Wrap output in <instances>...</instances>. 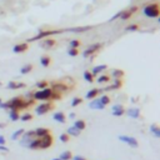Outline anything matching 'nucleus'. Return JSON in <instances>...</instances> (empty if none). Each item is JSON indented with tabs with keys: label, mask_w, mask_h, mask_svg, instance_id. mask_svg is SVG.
<instances>
[{
	"label": "nucleus",
	"mask_w": 160,
	"mask_h": 160,
	"mask_svg": "<svg viewBox=\"0 0 160 160\" xmlns=\"http://www.w3.org/2000/svg\"><path fill=\"white\" fill-rule=\"evenodd\" d=\"M150 133H151L156 139L160 138V128H159L158 124H151V125H150Z\"/></svg>",
	"instance_id": "obj_23"
},
{
	"label": "nucleus",
	"mask_w": 160,
	"mask_h": 160,
	"mask_svg": "<svg viewBox=\"0 0 160 160\" xmlns=\"http://www.w3.org/2000/svg\"><path fill=\"white\" fill-rule=\"evenodd\" d=\"M56 45V40L53 39V38H45L44 40H41L40 43V48L41 49H45V50H49L51 48H54Z\"/></svg>",
	"instance_id": "obj_12"
},
{
	"label": "nucleus",
	"mask_w": 160,
	"mask_h": 160,
	"mask_svg": "<svg viewBox=\"0 0 160 160\" xmlns=\"http://www.w3.org/2000/svg\"><path fill=\"white\" fill-rule=\"evenodd\" d=\"M5 126H6L5 123H0V129H3V128H5Z\"/></svg>",
	"instance_id": "obj_49"
},
{
	"label": "nucleus",
	"mask_w": 160,
	"mask_h": 160,
	"mask_svg": "<svg viewBox=\"0 0 160 160\" xmlns=\"http://www.w3.org/2000/svg\"><path fill=\"white\" fill-rule=\"evenodd\" d=\"M139 30V25L138 24H130L125 28V31H138Z\"/></svg>",
	"instance_id": "obj_40"
},
{
	"label": "nucleus",
	"mask_w": 160,
	"mask_h": 160,
	"mask_svg": "<svg viewBox=\"0 0 160 160\" xmlns=\"http://www.w3.org/2000/svg\"><path fill=\"white\" fill-rule=\"evenodd\" d=\"M28 49H29L28 43H19V44H16V45L13 46V53L20 54V53H25Z\"/></svg>",
	"instance_id": "obj_15"
},
{
	"label": "nucleus",
	"mask_w": 160,
	"mask_h": 160,
	"mask_svg": "<svg viewBox=\"0 0 160 160\" xmlns=\"http://www.w3.org/2000/svg\"><path fill=\"white\" fill-rule=\"evenodd\" d=\"M54 109V105H53V103H50V102H46V103H43V104H40V105H38L37 108H35V114L37 115H45V114H48L50 110H53Z\"/></svg>",
	"instance_id": "obj_5"
},
{
	"label": "nucleus",
	"mask_w": 160,
	"mask_h": 160,
	"mask_svg": "<svg viewBox=\"0 0 160 160\" xmlns=\"http://www.w3.org/2000/svg\"><path fill=\"white\" fill-rule=\"evenodd\" d=\"M40 64H41V67L48 68L50 64H51V56H49V55H43V56L40 58Z\"/></svg>",
	"instance_id": "obj_24"
},
{
	"label": "nucleus",
	"mask_w": 160,
	"mask_h": 160,
	"mask_svg": "<svg viewBox=\"0 0 160 160\" xmlns=\"http://www.w3.org/2000/svg\"><path fill=\"white\" fill-rule=\"evenodd\" d=\"M102 48H103V44H102V43H95V44H91V45H89V46L83 51V56H84V58H89V56L94 55L97 51H99Z\"/></svg>",
	"instance_id": "obj_7"
},
{
	"label": "nucleus",
	"mask_w": 160,
	"mask_h": 160,
	"mask_svg": "<svg viewBox=\"0 0 160 160\" xmlns=\"http://www.w3.org/2000/svg\"><path fill=\"white\" fill-rule=\"evenodd\" d=\"M53 119H54L56 123H60V124L67 123V115L64 114L63 111H56V113H54Z\"/></svg>",
	"instance_id": "obj_17"
},
{
	"label": "nucleus",
	"mask_w": 160,
	"mask_h": 160,
	"mask_svg": "<svg viewBox=\"0 0 160 160\" xmlns=\"http://www.w3.org/2000/svg\"><path fill=\"white\" fill-rule=\"evenodd\" d=\"M64 30H40L39 34H37L35 37L33 38H29L26 40V43H33V41H38V40H41L43 38H48V37H51L54 34H59Z\"/></svg>",
	"instance_id": "obj_4"
},
{
	"label": "nucleus",
	"mask_w": 160,
	"mask_h": 160,
	"mask_svg": "<svg viewBox=\"0 0 160 160\" xmlns=\"http://www.w3.org/2000/svg\"><path fill=\"white\" fill-rule=\"evenodd\" d=\"M118 139H119L120 141L125 143L126 145H129L130 148H134V149L139 148V141H138L135 138H133V136H128V135H119V136H118Z\"/></svg>",
	"instance_id": "obj_8"
},
{
	"label": "nucleus",
	"mask_w": 160,
	"mask_h": 160,
	"mask_svg": "<svg viewBox=\"0 0 160 160\" xmlns=\"http://www.w3.org/2000/svg\"><path fill=\"white\" fill-rule=\"evenodd\" d=\"M93 26L91 25H86V26H76V28H69L67 29L68 31H71V33H85V31L91 30Z\"/></svg>",
	"instance_id": "obj_16"
},
{
	"label": "nucleus",
	"mask_w": 160,
	"mask_h": 160,
	"mask_svg": "<svg viewBox=\"0 0 160 160\" xmlns=\"http://www.w3.org/2000/svg\"><path fill=\"white\" fill-rule=\"evenodd\" d=\"M98 83L103 84V83H109L110 81V76L109 75H99V78L97 79Z\"/></svg>",
	"instance_id": "obj_38"
},
{
	"label": "nucleus",
	"mask_w": 160,
	"mask_h": 160,
	"mask_svg": "<svg viewBox=\"0 0 160 160\" xmlns=\"http://www.w3.org/2000/svg\"><path fill=\"white\" fill-rule=\"evenodd\" d=\"M80 104H83V99H81V98L75 97V98H73V99H71V106H73V108H75V106L80 105Z\"/></svg>",
	"instance_id": "obj_39"
},
{
	"label": "nucleus",
	"mask_w": 160,
	"mask_h": 160,
	"mask_svg": "<svg viewBox=\"0 0 160 160\" xmlns=\"http://www.w3.org/2000/svg\"><path fill=\"white\" fill-rule=\"evenodd\" d=\"M99 94H100V90H99V89H91V90H89V91L86 93L85 99H88V100H93V99L97 98Z\"/></svg>",
	"instance_id": "obj_20"
},
{
	"label": "nucleus",
	"mask_w": 160,
	"mask_h": 160,
	"mask_svg": "<svg viewBox=\"0 0 160 160\" xmlns=\"http://www.w3.org/2000/svg\"><path fill=\"white\" fill-rule=\"evenodd\" d=\"M35 86H37L39 90H41V89L48 88V86H49V83H48L46 80H40V81H38V83L35 84Z\"/></svg>",
	"instance_id": "obj_34"
},
{
	"label": "nucleus",
	"mask_w": 160,
	"mask_h": 160,
	"mask_svg": "<svg viewBox=\"0 0 160 160\" xmlns=\"http://www.w3.org/2000/svg\"><path fill=\"white\" fill-rule=\"evenodd\" d=\"M143 14H144L146 18H150V19L159 18V15H160V6H159V3L155 2V3L146 4V5L143 8Z\"/></svg>",
	"instance_id": "obj_2"
},
{
	"label": "nucleus",
	"mask_w": 160,
	"mask_h": 160,
	"mask_svg": "<svg viewBox=\"0 0 160 160\" xmlns=\"http://www.w3.org/2000/svg\"><path fill=\"white\" fill-rule=\"evenodd\" d=\"M0 103H3V100H2V98H0Z\"/></svg>",
	"instance_id": "obj_51"
},
{
	"label": "nucleus",
	"mask_w": 160,
	"mask_h": 160,
	"mask_svg": "<svg viewBox=\"0 0 160 160\" xmlns=\"http://www.w3.org/2000/svg\"><path fill=\"white\" fill-rule=\"evenodd\" d=\"M33 69H34V65H33V64H26V65H24V67L20 68V73H21L23 75H25V74L31 73V71H33Z\"/></svg>",
	"instance_id": "obj_26"
},
{
	"label": "nucleus",
	"mask_w": 160,
	"mask_h": 160,
	"mask_svg": "<svg viewBox=\"0 0 160 160\" xmlns=\"http://www.w3.org/2000/svg\"><path fill=\"white\" fill-rule=\"evenodd\" d=\"M33 99L34 100H40V102H50L53 100V89L50 86L41 89V90H37L35 93H33Z\"/></svg>",
	"instance_id": "obj_3"
},
{
	"label": "nucleus",
	"mask_w": 160,
	"mask_h": 160,
	"mask_svg": "<svg viewBox=\"0 0 160 160\" xmlns=\"http://www.w3.org/2000/svg\"><path fill=\"white\" fill-rule=\"evenodd\" d=\"M71 160H86V159L83 158V156H80V155H75V156L71 158Z\"/></svg>",
	"instance_id": "obj_45"
},
{
	"label": "nucleus",
	"mask_w": 160,
	"mask_h": 160,
	"mask_svg": "<svg viewBox=\"0 0 160 160\" xmlns=\"http://www.w3.org/2000/svg\"><path fill=\"white\" fill-rule=\"evenodd\" d=\"M39 140H40V148L39 149H49L54 144V136H53L51 133H49V134L39 138Z\"/></svg>",
	"instance_id": "obj_6"
},
{
	"label": "nucleus",
	"mask_w": 160,
	"mask_h": 160,
	"mask_svg": "<svg viewBox=\"0 0 160 160\" xmlns=\"http://www.w3.org/2000/svg\"><path fill=\"white\" fill-rule=\"evenodd\" d=\"M80 130H78L73 125V126H70V128H68V130H67V134L69 135V136H79L80 135Z\"/></svg>",
	"instance_id": "obj_28"
},
{
	"label": "nucleus",
	"mask_w": 160,
	"mask_h": 160,
	"mask_svg": "<svg viewBox=\"0 0 160 160\" xmlns=\"http://www.w3.org/2000/svg\"><path fill=\"white\" fill-rule=\"evenodd\" d=\"M89 108H90V109H97V110H103L105 106H104V105L100 103L99 98H95V99H93V100L90 102Z\"/></svg>",
	"instance_id": "obj_18"
},
{
	"label": "nucleus",
	"mask_w": 160,
	"mask_h": 160,
	"mask_svg": "<svg viewBox=\"0 0 160 160\" xmlns=\"http://www.w3.org/2000/svg\"><path fill=\"white\" fill-rule=\"evenodd\" d=\"M69 118H70V119H74V118H75V113H70V114H69Z\"/></svg>",
	"instance_id": "obj_48"
},
{
	"label": "nucleus",
	"mask_w": 160,
	"mask_h": 160,
	"mask_svg": "<svg viewBox=\"0 0 160 160\" xmlns=\"http://www.w3.org/2000/svg\"><path fill=\"white\" fill-rule=\"evenodd\" d=\"M24 132H25L24 129H18V130L11 135V140H18L19 138H21V135L24 134Z\"/></svg>",
	"instance_id": "obj_35"
},
{
	"label": "nucleus",
	"mask_w": 160,
	"mask_h": 160,
	"mask_svg": "<svg viewBox=\"0 0 160 160\" xmlns=\"http://www.w3.org/2000/svg\"><path fill=\"white\" fill-rule=\"evenodd\" d=\"M49 133H51V132L48 129V128H38V129L34 130V134H35L37 138H41V136H44Z\"/></svg>",
	"instance_id": "obj_22"
},
{
	"label": "nucleus",
	"mask_w": 160,
	"mask_h": 160,
	"mask_svg": "<svg viewBox=\"0 0 160 160\" xmlns=\"http://www.w3.org/2000/svg\"><path fill=\"white\" fill-rule=\"evenodd\" d=\"M35 104V100L34 99H29V100H24L21 99V97H15L8 102H5V110H24V109H28L29 106L34 105Z\"/></svg>",
	"instance_id": "obj_1"
},
{
	"label": "nucleus",
	"mask_w": 160,
	"mask_h": 160,
	"mask_svg": "<svg viewBox=\"0 0 160 160\" xmlns=\"http://www.w3.org/2000/svg\"><path fill=\"white\" fill-rule=\"evenodd\" d=\"M111 88H113V90L123 88V80L121 79H114V83L111 84Z\"/></svg>",
	"instance_id": "obj_32"
},
{
	"label": "nucleus",
	"mask_w": 160,
	"mask_h": 160,
	"mask_svg": "<svg viewBox=\"0 0 160 160\" xmlns=\"http://www.w3.org/2000/svg\"><path fill=\"white\" fill-rule=\"evenodd\" d=\"M124 75H125V71L121 69H113L111 70V76L114 79H123Z\"/></svg>",
	"instance_id": "obj_25"
},
{
	"label": "nucleus",
	"mask_w": 160,
	"mask_h": 160,
	"mask_svg": "<svg viewBox=\"0 0 160 160\" xmlns=\"http://www.w3.org/2000/svg\"><path fill=\"white\" fill-rule=\"evenodd\" d=\"M83 76H84V79H85V81H88V83H90V84L94 83V75H93L89 70H85Z\"/></svg>",
	"instance_id": "obj_31"
},
{
	"label": "nucleus",
	"mask_w": 160,
	"mask_h": 160,
	"mask_svg": "<svg viewBox=\"0 0 160 160\" xmlns=\"http://www.w3.org/2000/svg\"><path fill=\"white\" fill-rule=\"evenodd\" d=\"M108 69V65H105V64H102V65H97V67H94L93 69H91V74L95 76V75H99L100 73H103L104 70H106Z\"/></svg>",
	"instance_id": "obj_19"
},
{
	"label": "nucleus",
	"mask_w": 160,
	"mask_h": 160,
	"mask_svg": "<svg viewBox=\"0 0 160 160\" xmlns=\"http://www.w3.org/2000/svg\"><path fill=\"white\" fill-rule=\"evenodd\" d=\"M59 139H60V141H61V143H69L70 136H69L67 133H64V134H61V135L59 136Z\"/></svg>",
	"instance_id": "obj_42"
},
{
	"label": "nucleus",
	"mask_w": 160,
	"mask_h": 160,
	"mask_svg": "<svg viewBox=\"0 0 160 160\" xmlns=\"http://www.w3.org/2000/svg\"><path fill=\"white\" fill-rule=\"evenodd\" d=\"M51 160H61L60 158H54V159H51Z\"/></svg>",
	"instance_id": "obj_50"
},
{
	"label": "nucleus",
	"mask_w": 160,
	"mask_h": 160,
	"mask_svg": "<svg viewBox=\"0 0 160 160\" xmlns=\"http://www.w3.org/2000/svg\"><path fill=\"white\" fill-rule=\"evenodd\" d=\"M5 143H6L5 138H4L3 135H0V145H5Z\"/></svg>",
	"instance_id": "obj_47"
},
{
	"label": "nucleus",
	"mask_w": 160,
	"mask_h": 160,
	"mask_svg": "<svg viewBox=\"0 0 160 160\" xmlns=\"http://www.w3.org/2000/svg\"><path fill=\"white\" fill-rule=\"evenodd\" d=\"M6 88L10 89V90H16V81H9Z\"/></svg>",
	"instance_id": "obj_43"
},
{
	"label": "nucleus",
	"mask_w": 160,
	"mask_h": 160,
	"mask_svg": "<svg viewBox=\"0 0 160 160\" xmlns=\"http://www.w3.org/2000/svg\"><path fill=\"white\" fill-rule=\"evenodd\" d=\"M79 49H75V48H68V55L69 56H78L79 55Z\"/></svg>",
	"instance_id": "obj_37"
},
{
	"label": "nucleus",
	"mask_w": 160,
	"mask_h": 160,
	"mask_svg": "<svg viewBox=\"0 0 160 160\" xmlns=\"http://www.w3.org/2000/svg\"><path fill=\"white\" fill-rule=\"evenodd\" d=\"M19 120H21V121H24V123L30 121V120H33V115H31L30 113H26V114H24V115H20V119H19Z\"/></svg>",
	"instance_id": "obj_36"
},
{
	"label": "nucleus",
	"mask_w": 160,
	"mask_h": 160,
	"mask_svg": "<svg viewBox=\"0 0 160 160\" xmlns=\"http://www.w3.org/2000/svg\"><path fill=\"white\" fill-rule=\"evenodd\" d=\"M136 11H138V6H132L129 9H124V10L120 11V18L119 19H121V20H129Z\"/></svg>",
	"instance_id": "obj_10"
},
{
	"label": "nucleus",
	"mask_w": 160,
	"mask_h": 160,
	"mask_svg": "<svg viewBox=\"0 0 160 160\" xmlns=\"http://www.w3.org/2000/svg\"><path fill=\"white\" fill-rule=\"evenodd\" d=\"M9 118L11 121H18L20 119V111L18 110H9Z\"/></svg>",
	"instance_id": "obj_29"
},
{
	"label": "nucleus",
	"mask_w": 160,
	"mask_h": 160,
	"mask_svg": "<svg viewBox=\"0 0 160 160\" xmlns=\"http://www.w3.org/2000/svg\"><path fill=\"white\" fill-rule=\"evenodd\" d=\"M140 113H141V110L139 108H129L128 110H125V114L129 118H132V119H139Z\"/></svg>",
	"instance_id": "obj_14"
},
{
	"label": "nucleus",
	"mask_w": 160,
	"mask_h": 160,
	"mask_svg": "<svg viewBox=\"0 0 160 160\" xmlns=\"http://www.w3.org/2000/svg\"><path fill=\"white\" fill-rule=\"evenodd\" d=\"M74 126L78 130L83 132V130H85V128H86V123H85V120H83V119H79V120H76V121L74 123Z\"/></svg>",
	"instance_id": "obj_27"
},
{
	"label": "nucleus",
	"mask_w": 160,
	"mask_h": 160,
	"mask_svg": "<svg viewBox=\"0 0 160 160\" xmlns=\"http://www.w3.org/2000/svg\"><path fill=\"white\" fill-rule=\"evenodd\" d=\"M79 46H80V41H79V40H76V39L70 40V43H69V48H75V49H79Z\"/></svg>",
	"instance_id": "obj_41"
},
{
	"label": "nucleus",
	"mask_w": 160,
	"mask_h": 160,
	"mask_svg": "<svg viewBox=\"0 0 160 160\" xmlns=\"http://www.w3.org/2000/svg\"><path fill=\"white\" fill-rule=\"evenodd\" d=\"M34 138H37L35 136V134H34V130H29V132H24V134L21 135V139H20V145H23V146H25L26 148V145L33 140Z\"/></svg>",
	"instance_id": "obj_9"
},
{
	"label": "nucleus",
	"mask_w": 160,
	"mask_h": 160,
	"mask_svg": "<svg viewBox=\"0 0 160 160\" xmlns=\"http://www.w3.org/2000/svg\"><path fill=\"white\" fill-rule=\"evenodd\" d=\"M99 100H100V103L104 105V106H106V105H109L110 104V98H109V95H102V97L99 98Z\"/></svg>",
	"instance_id": "obj_33"
},
{
	"label": "nucleus",
	"mask_w": 160,
	"mask_h": 160,
	"mask_svg": "<svg viewBox=\"0 0 160 160\" xmlns=\"http://www.w3.org/2000/svg\"><path fill=\"white\" fill-rule=\"evenodd\" d=\"M50 88H51L53 90H55V91L60 93V94H64L65 91H68L69 89H71V88H70L69 85L64 84V83H61V81H55V83H53Z\"/></svg>",
	"instance_id": "obj_11"
},
{
	"label": "nucleus",
	"mask_w": 160,
	"mask_h": 160,
	"mask_svg": "<svg viewBox=\"0 0 160 160\" xmlns=\"http://www.w3.org/2000/svg\"><path fill=\"white\" fill-rule=\"evenodd\" d=\"M61 160H71V158H73V153L70 151V150H65V151H63L61 154H60V156H59Z\"/></svg>",
	"instance_id": "obj_30"
},
{
	"label": "nucleus",
	"mask_w": 160,
	"mask_h": 160,
	"mask_svg": "<svg viewBox=\"0 0 160 160\" xmlns=\"http://www.w3.org/2000/svg\"><path fill=\"white\" fill-rule=\"evenodd\" d=\"M26 84L25 83H16V89H21V88H25Z\"/></svg>",
	"instance_id": "obj_46"
},
{
	"label": "nucleus",
	"mask_w": 160,
	"mask_h": 160,
	"mask_svg": "<svg viewBox=\"0 0 160 160\" xmlns=\"http://www.w3.org/2000/svg\"><path fill=\"white\" fill-rule=\"evenodd\" d=\"M0 151H3V153H9V148H6L5 145H0Z\"/></svg>",
	"instance_id": "obj_44"
},
{
	"label": "nucleus",
	"mask_w": 160,
	"mask_h": 160,
	"mask_svg": "<svg viewBox=\"0 0 160 160\" xmlns=\"http://www.w3.org/2000/svg\"><path fill=\"white\" fill-rule=\"evenodd\" d=\"M124 114H125V108H124L123 105L116 104V105H114V106L111 108V115H113V116L119 118V116H123Z\"/></svg>",
	"instance_id": "obj_13"
},
{
	"label": "nucleus",
	"mask_w": 160,
	"mask_h": 160,
	"mask_svg": "<svg viewBox=\"0 0 160 160\" xmlns=\"http://www.w3.org/2000/svg\"><path fill=\"white\" fill-rule=\"evenodd\" d=\"M26 148H28V149H31V150H38V149L40 148V140H39V138H34L33 140H31V141L26 145Z\"/></svg>",
	"instance_id": "obj_21"
},
{
	"label": "nucleus",
	"mask_w": 160,
	"mask_h": 160,
	"mask_svg": "<svg viewBox=\"0 0 160 160\" xmlns=\"http://www.w3.org/2000/svg\"><path fill=\"white\" fill-rule=\"evenodd\" d=\"M0 86H2V83H0Z\"/></svg>",
	"instance_id": "obj_52"
}]
</instances>
